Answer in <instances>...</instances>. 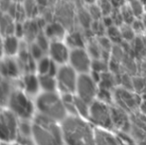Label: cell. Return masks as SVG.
Listing matches in <instances>:
<instances>
[{
  "label": "cell",
  "mask_w": 146,
  "mask_h": 145,
  "mask_svg": "<svg viewBox=\"0 0 146 145\" xmlns=\"http://www.w3.org/2000/svg\"><path fill=\"white\" fill-rule=\"evenodd\" d=\"M61 127L65 145H96V128L87 118L68 115Z\"/></svg>",
  "instance_id": "1"
},
{
  "label": "cell",
  "mask_w": 146,
  "mask_h": 145,
  "mask_svg": "<svg viewBox=\"0 0 146 145\" xmlns=\"http://www.w3.org/2000/svg\"><path fill=\"white\" fill-rule=\"evenodd\" d=\"M31 125V139L35 145H65L60 122L36 113Z\"/></svg>",
  "instance_id": "2"
},
{
  "label": "cell",
  "mask_w": 146,
  "mask_h": 145,
  "mask_svg": "<svg viewBox=\"0 0 146 145\" xmlns=\"http://www.w3.org/2000/svg\"><path fill=\"white\" fill-rule=\"evenodd\" d=\"M38 114L61 123L69 114L59 91H41L35 99Z\"/></svg>",
  "instance_id": "3"
},
{
  "label": "cell",
  "mask_w": 146,
  "mask_h": 145,
  "mask_svg": "<svg viewBox=\"0 0 146 145\" xmlns=\"http://www.w3.org/2000/svg\"><path fill=\"white\" fill-rule=\"evenodd\" d=\"M6 105L8 110L11 111L19 120H32L36 115L35 101L24 93L22 89H13L7 99Z\"/></svg>",
  "instance_id": "4"
},
{
  "label": "cell",
  "mask_w": 146,
  "mask_h": 145,
  "mask_svg": "<svg viewBox=\"0 0 146 145\" xmlns=\"http://www.w3.org/2000/svg\"><path fill=\"white\" fill-rule=\"evenodd\" d=\"M111 107L112 105L96 99L90 105L87 119L96 129L113 130Z\"/></svg>",
  "instance_id": "5"
},
{
  "label": "cell",
  "mask_w": 146,
  "mask_h": 145,
  "mask_svg": "<svg viewBox=\"0 0 146 145\" xmlns=\"http://www.w3.org/2000/svg\"><path fill=\"white\" fill-rule=\"evenodd\" d=\"M79 75L69 64L59 66L55 75L59 93L61 95H75Z\"/></svg>",
  "instance_id": "6"
},
{
  "label": "cell",
  "mask_w": 146,
  "mask_h": 145,
  "mask_svg": "<svg viewBox=\"0 0 146 145\" xmlns=\"http://www.w3.org/2000/svg\"><path fill=\"white\" fill-rule=\"evenodd\" d=\"M141 97L135 91H130L125 87H117L113 91V103L119 109L125 110L129 114L137 111L141 105Z\"/></svg>",
  "instance_id": "7"
},
{
  "label": "cell",
  "mask_w": 146,
  "mask_h": 145,
  "mask_svg": "<svg viewBox=\"0 0 146 145\" xmlns=\"http://www.w3.org/2000/svg\"><path fill=\"white\" fill-rule=\"evenodd\" d=\"M19 136V119L8 109L0 111V141L14 142Z\"/></svg>",
  "instance_id": "8"
},
{
  "label": "cell",
  "mask_w": 146,
  "mask_h": 145,
  "mask_svg": "<svg viewBox=\"0 0 146 145\" xmlns=\"http://www.w3.org/2000/svg\"><path fill=\"white\" fill-rule=\"evenodd\" d=\"M98 81L92 75V73H83L79 75L75 95L83 101L92 103L98 97Z\"/></svg>",
  "instance_id": "9"
},
{
  "label": "cell",
  "mask_w": 146,
  "mask_h": 145,
  "mask_svg": "<svg viewBox=\"0 0 146 145\" xmlns=\"http://www.w3.org/2000/svg\"><path fill=\"white\" fill-rule=\"evenodd\" d=\"M92 62H94V59L92 58L86 47L71 49L68 64L79 75L92 73Z\"/></svg>",
  "instance_id": "10"
},
{
  "label": "cell",
  "mask_w": 146,
  "mask_h": 145,
  "mask_svg": "<svg viewBox=\"0 0 146 145\" xmlns=\"http://www.w3.org/2000/svg\"><path fill=\"white\" fill-rule=\"evenodd\" d=\"M47 53H48V56L58 66H63V65H67L69 62L71 48L66 43V41L55 40L50 42Z\"/></svg>",
  "instance_id": "11"
},
{
  "label": "cell",
  "mask_w": 146,
  "mask_h": 145,
  "mask_svg": "<svg viewBox=\"0 0 146 145\" xmlns=\"http://www.w3.org/2000/svg\"><path fill=\"white\" fill-rule=\"evenodd\" d=\"M112 123L114 131L130 132L131 118L130 114L125 110L119 109L118 107L112 105Z\"/></svg>",
  "instance_id": "12"
},
{
  "label": "cell",
  "mask_w": 146,
  "mask_h": 145,
  "mask_svg": "<svg viewBox=\"0 0 146 145\" xmlns=\"http://www.w3.org/2000/svg\"><path fill=\"white\" fill-rule=\"evenodd\" d=\"M20 89L28 95H38L41 93L39 77L35 73H25L20 79Z\"/></svg>",
  "instance_id": "13"
},
{
  "label": "cell",
  "mask_w": 146,
  "mask_h": 145,
  "mask_svg": "<svg viewBox=\"0 0 146 145\" xmlns=\"http://www.w3.org/2000/svg\"><path fill=\"white\" fill-rule=\"evenodd\" d=\"M21 68L19 63L16 62L12 57H4L0 59V75L6 79H12L19 75Z\"/></svg>",
  "instance_id": "14"
},
{
  "label": "cell",
  "mask_w": 146,
  "mask_h": 145,
  "mask_svg": "<svg viewBox=\"0 0 146 145\" xmlns=\"http://www.w3.org/2000/svg\"><path fill=\"white\" fill-rule=\"evenodd\" d=\"M59 66L47 55L36 61L35 72L37 75H55Z\"/></svg>",
  "instance_id": "15"
},
{
  "label": "cell",
  "mask_w": 146,
  "mask_h": 145,
  "mask_svg": "<svg viewBox=\"0 0 146 145\" xmlns=\"http://www.w3.org/2000/svg\"><path fill=\"white\" fill-rule=\"evenodd\" d=\"M96 145H121L115 131L108 129H96Z\"/></svg>",
  "instance_id": "16"
},
{
  "label": "cell",
  "mask_w": 146,
  "mask_h": 145,
  "mask_svg": "<svg viewBox=\"0 0 146 145\" xmlns=\"http://www.w3.org/2000/svg\"><path fill=\"white\" fill-rule=\"evenodd\" d=\"M15 28V19L9 13L0 10V34L3 37L14 35Z\"/></svg>",
  "instance_id": "17"
},
{
  "label": "cell",
  "mask_w": 146,
  "mask_h": 145,
  "mask_svg": "<svg viewBox=\"0 0 146 145\" xmlns=\"http://www.w3.org/2000/svg\"><path fill=\"white\" fill-rule=\"evenodd\" d=\"M20 44L19 37L16 35H9L3 37V51L4 57H12L18 54L20 52Z\"/></svg>",
  "instance_id": "18"
},
{
  "label": "cell",
  "mask_w": 146,
  "mask_h": 145,
  "mask_svg": "<svg viewBox=\"0 0 146 145\" xmlns=\"http://www.w3.org/2000/svg\"><path fill=\"white\" fill-rule=\"evenodd\" d=\"M45 35L51 41L63 40L64 37H66V30L61 23L52 22L45 27Z\"/></svg>",
  "instance_id": "19"
},
{
  "label": "cell",
  "mask_w": 146,
  "mask_h": 145,
  "mask_svg": "<svg viewBox=\"0 0 146 145\" xmlns=\"http://www.w3.org/2000/svg\"><path fill=\"white\" fill-rule=\"evenodd\" d=\"M41 91H58L56 77L53 75H38Z\"/></svg>",
  "instance_id": "20"
},
{
  "label": "cell",
  "mask_w": 146,
  "mask_h": 145,
  "mask_svg": "<svg viewBox=\"0 0 146 145\" xmlns=\"http://www.w3.org/2000/svg\"><path fill=\"white\" fill-rule=\"evenodd\" d=\"M66 43L69 45V47L71 49L83 48V47H85L84 38L81 35V33H79V32H73V33L66 36Z\"/></svg>",
  "instance_id": "21"
},
{
  "label": "cell",
  "mask_w": 146,
  "mask_h": 145,
  "mask_svg": "<svg viewBox=\"0 0 146 145\" xmlns=\"http://www.w3.org/2000/svg\"><path fill=\"white\" fill-rule=\"evenodd\" d=\"M22 5H23L26 16L34 17L39 12V7L40 6H39L37 0H24L22 2Z\"/></svg>",
  "instance_id": "22"
},
{
  "label": "cell",
  "mask_w": 146,
  "mask_h": 145,
  "mask_svg": "<svg viewBox=\"0 0 146 145\" xmlns=\"http://www.w3.org/2000/svg\"><path fill=\"white\" fill-rule=\"evenodd\" d=\"M7 79H6V77H2L0 75V101H4V103H7V99L9 97L10 93H12L13 89H10L9 85H8V81Z\"/></svg>",
  "instance_id": "23"
},
{
  "label": "cell",
  "mask_w": 146,
  "mask_h": 145,
  "mask_svg": "<svg viewBox=\"0 0 146 145\" xmlns=\"http://www.w3.org/2000/svg\"><path fill=\"white\" fill-rule=\"evenodd\" d=\"M115 133L121 145H137L134 138L130 135V132L115 131Z\"/></svg>",
  "instance_id": "24"
},
{
  "label": "cell",
  "mask_w": 146,
  "mask_h": 145,
  "mask_svg": "<svg viewBox=\"0 0 146 145\" xmlns=\"http://www.w3.org/2000/svg\"><path fill=\"white\" fill-rule=\"evenodd\" d=\"M13 145H35V144L33 143L32 139L30 137H21V136H19L17 138V140L14 141Z\"/></svg>",
  "instance_id": "25"
},
{
  "label": "cell",
  "mask_w": 146,
  "mask_h": 145,
  "mask_svg": "<svg viewBox=\"0 0 146 145\" xmlns=\"http://www.w3.org/2000/svg\"><path fill=\"white\" fill-rule=\"evenodd\" d=\"M4 57V51H3V38L0 37V58Z\"/></svg>",
  "instance_id": "26"
},
{
  "label": "cell",
  "mask_w": 146,
  "mask_h": 145,
  "mask_svg": "<svg viewBox=\"0 0 146 145\" xmlns=\"http://www.w3.org/2000/svg\"><path fill=\"white\" fill-rule=\"evenodd\" d=\"M84 1H85L86 3L88 4V5L90 6V5H94V4L96 2V0H84Z\"/></svg>",
  "instance_id": "27"
},
{
  "label": "cell",
  "mask_w": 146,
  "mask_h": 145,
  "mask_svg": "<svg viewBox=\"0 0 146 145\" xmlns=\"http://www.w3.org/2000/svg\"><path fill=\"white\" fill-rule=\"evenodd\" d=\"M14 2H19V3H22V2L24 1V0H13Z\"/></svg>",
  "instance_id": "28"
},
{
  "label": "cell",
  "mask_w": 146,
  "mask_h": 145,
  "mask_svg": "<svg viewBox=\"0 0 146 145\" xmlns=\"http://www.w3.org/2000/svg\"><path fill=\"white\" fill-rule=\"evenodd\" d=\"M145 71H146V67H145Z\"/></svg>",
  "instance_id": "29"
}]
</instances>
